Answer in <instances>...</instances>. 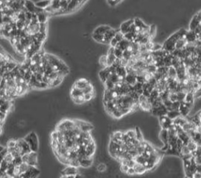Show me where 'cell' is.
<instances>
[{
  "label": "cell",
  "instance_id": "6da1fadb",
  "mask_svg": "<svg viewBox=\"0 0 201 178\" xmlns=\"http://www.w3.org/2000/svg\"><path fill=\"white\" fill-rule=\"evenodd\" d=\"M186 32H187V31L185 30L184 28H181V29L177 31V32H174V34L171 35L169 38L166 39L165 42H163V50H165L166 51L169 52L170 54H172V53L175 50V45L177 41L181 37L185 35Z\"/></svg>",
  "mask_w": 201,
  "mask_h": 178
},
{
  "label": "cell",
  "instance_id": "7a4b0ae2",
  "mask_svg": "<svg viewBox=\"0 0 201 178\" xmlns=\"http://www.w3.org/2000/svg\"><path fill=\"white\" fill-rule=\"evenodd\" d=\"M15 148H16L17 152H19V154L21 156H23L25 154H29L30 152H32L30 146H29V144L27 143V141L24 140V138L17 140V145Z\"/></svg>",
  "mask_w": 201,
  "mask_h": 178
},
{
  "label": "cell",
  "instance_id": "3957f363",
  "mask_svg": "<svg viewBox=\"0 0 201 178\" xmlns=\"http://www.w3.org/2000/svg\"><path fill=\"white\" fill-rule=\"evenodd\" d=\"M24 139L27 141V143L29 144V146H30L32 152H37V151H38L39 142L38 137H37V135H36V133L31 132L30 134H28Z\"/></svg>",
  "mask_w": 201,
  "mask_h": 178
},
{
  "label": "cell",
  "instance_id": "277c9868",
  "mask_svg": "<svg viewBox=\"0 0 201 178\" xmlns=\"http://www.w3.org/2000/svg\"><path fill=\"white\" fill-rule=\"evenodd\" d=\"M23 162L28 163L29 166L36 167L38 164V155L36 152H32L29 154H25L22 156Z\"/></svg>",
  "mask_w": 201,
  "mask_h": 178
},
{
  "label": "cell",
  "instance_id": "5b68a950",
  "mask_svg": "<svg viewBox=\"0 0 201 178\" xmlns=\"http://www.w3.org/2000/svg\"><path fill=\"white\" fill-rule=\"evenodd\" d=\"M76 123L74 120H69V119H65L58 125L57 130L60 131V132H64L66 130H72L76 128Z\"/></svg>",
  "mask_w": 201,
  "mask_h": 178
},
{
  "label": "cell",
  "instance_id": "8992f818",
  "mask_svg": "<svg viewBox=\"0 0 201 178\" xmlns=\"http://www.w3.org/2000/svg\"><path fill=\"white\" fill-rule=\"evenodd\" d=\"M138 104H139V108H141L142 110L146 111V112H151L152 108L149 97L145 96L144 94L140 95Z\"/></svg>",
  "mask_w": 201,
  "mask_h": 178
},
{
  "label": "cell",
  "instance_id": "52a82bcc",
  "mask_svg": "<svg viewBox=\"0 0 201 178\" xmlns=\"http://www.w3.org/2000/svg\"><path fill=\"white\" fill-rule=\"evenodd\" d=\"M74 121H75L76 126H77L78 128L80 129V130H81L82 132H90V131L94 129V126L87 122H85V121H82V120H78V119Z\"/></svg>",
  "mask_w": 201,
  "mask_h": 178
},
{
  "label": "cell",
  "instance_id": "ba28073f",
  "mask_svg": "<svg viewBox=\"0 0 201 178\" xmlns=\"http://www.w3.org/2000/svg\"><path fill=\"white\" fill-rule=\"evenodd\" d=\"M133 23H134V20H127V21H125V22H124L121 24L120 31L124 35L127 34V33L130 32V28H131V26L133 25Z\"/></svg>",
  "mask_w": 201,
  "mask_h": 178
},
{
  "label": "cell",
  "instance_id": "9c48e42d",
  "mask_svg": "<svg viewBox=\"0 0 201 178\" xmlns=\"http://www.w3.org/2000/svg\"><path fill=\"white\" fill-rule=\"evenodd\" d=\"M77 173V168L72 166H68L61 172L62 176H76Z\"/></svg>",
  "mask_w": 201,
  "mask_h": 178
},
{
  "label": "cell",
  "instance_id": "30bf717a",
  "mask_svg": "<svg viewBox=\"0 0 201 178\" xmlns=\"http://www.w3.org/2000/svg\"><path fill=\"white\" fill-rule=\"evenodd\" d=\"M185 38L189 43H195L198 38H197V35L195 33L194 31H187L186 34H185Z\"/></svg>",
  "mask_w": 201,
  "mask_h": 178
},
{
  "label": "cell",
  "instance_id": "8fae6325",
  "mask_svg": "<svg viewBox=\"0 0 201 178\" xmlns=\"http://www.w3.org/2000/svg\"><path fill=\"white\" fill-rule=\"evenodd\" d=\"M89 84H90V82H89L87 79H86V78H80L79 80H77L76 82H75L74 86L76 87V88L80 89V90H83Z\"/></svg>",
  "mask_w": 201,
  "mask_h": 178
},
{
  "label": "cell",
  "instance_id": "7c38bea8",
  "mask_svg": "<svg viewBox=\"0 0 201 178\" xmlns=\"http://www.w3.org/2000/svg\"><path fill=\"white\" fill-rule=\"evenodd\" d=\"M110 29H111V28L110 26H108V25H100L98 28H95V30L94 31L93 34L102 35H104L108 31H109Z\"/></svg>",
  "mask_w": 201,
  "mask_h": 178
},
{
  "label": "cell",
  "instance_id": "4fadbf2b",
  "mask_svg": "<svg viewBox=\"0 0 201 178\" xmlns=\"http://www.w3.org/2000/svg\"><path fill=\"white\" fill-rule=\"evenodd\" d=\"M85 151L86 155L89 156V157H93V155H94V152H95V144H94V141L88 144L87 146L85 148Z\"/></svg>",
  "mask_w": 201,
  "mask_h": 178
},
{
  "label": "cell",
  "instance_id": "5bb4252c",
  "mask_svg": "<svg viewBox=\"0 0 201 178\" xmlns=\"http://www.w3.org/2000/svg\"><path fill=\"white\" fill-rule=\"evenodd\" d=\"M184 102L194 105L196 102V99H195V97H194V94L192 92L187 93L186 95H185V100H184Z\"/></svg>",
  "mask_w": 201,
  "mask_h": 178
},
{
  "label": "cell",
  "instance_id": "9a60e30c",
  "mask_svg": "<svg viewBox=\"0 0 201 178\" xmlns=\"http://www.w3.org/2000/svg\"><path fill=\"white\" fill-rule=\"evenodd\" d=\"M133 168L135 170L136 174H143L146 171H148L146 166H143L142 164H140V163H137V162H136L134 166H133Z\"/></svg>",
  "mask_w": 201,
  "mask_h": 178
},
{
  "label": "cell",
  "instance_id": "2e32d148",
  "mask_svg": "<svg viewBox=\"0 0 201 178\" xmlns=\"http://www.w3.org/2000/svg\"><path fill=\"white\" fill-rule=\"evenodd\" d=\"M50 4H51V0H42L36 3V6H38L39 8H41L42 10H46L47 7L50 6Z\"/></svg>",
  "mask_w": 201,
  "mask_h": 178
},
{
  "label": "cell",
  "instance_id": "e0dca14e",
  "mask_svg": "<svg viewBox=\"0 0 201 178\" xmlns=\"http://www.w3.org/2000/svg\"><path fill=\"white\" fill-rule=\"evenodd\" d=\"M37 14V19H38V21L40 24H45L46 23V20H47V16H46V13H45V10L42 11V12L38 13Z\"/></svg>",
  "mask_w": 201,
  "mask_h": 178
},
{
  "label": "cell",
  "instance_id": "ac0fdd59",
  "mask_svg": "<svg viewBox=\"0 0 201 178\" xmlns=\"http://www.w3.org/2000/svg\"><path fill=\"white\" fill-rule=\"evenodd\" d=\"M83 94H84L83 90L76 88L74 86H72V90H71V97H79L80 95H83Z\"/></svg>",
  "mask_w": 201,
  "mask_h": 178
},
{
  "label": "cell",
  "instance_id": "d6986e66",
  "mask_svg": "<svg viewBox=\"0 0 201 178\" xmlns=\"http://www.w3.org/2000/svg\"><path fill=\"white\" fill-rule=\"evenodd\" d=\"M167 115L170 118H171L172 120H174V119L177 118V117L181 116V113H180L179 111H169V112H167Z\"/></svg>",
  "mask_w": 201,
  "mask_h": 178
},
{
  "label": "cell",
  "instance_id": "ffe728a7",
  "mask_svg": "<svg viewBox=\"0 0 201 178\" xmlns=\"http://www.w3.org/2000/svg\"><path fill=\"white\" fill-rule=\"evenodd\" d=\"M72 99L73 100V102L77 104H82L86 102L85 98H84V94L80 95L79 97H72Z\"/></svg>",
  "mask_w": 201,
  "mask_h": 178
},
{
  "label": "cell",
  "instance_id": "44dd1931",
  "mask_svg": "<svg viewBox=\"0 0 201 178\" xmlns=\"http://www.w3.org/2000/svg\"><path fill=\"white\" fill-rule=\"evenodd\" d=\"M9 168V163L6 162L4 159L1 161V166H0V173H5L7 171Z\"/></svg>",
  "mask_w": 201,
  "mask_h": 178
},
{
  "label": "cell",
  "instance_id": "7402d4cb",
  "mask_svg": "<svg viewBox=\"0 0 201 178\" xmlns=\"http://www.w3.org/2000/svg\"><path fill=\"white\" fill-rule=\"evenodd\" d=\"M31 166L28 164V163H26V162H23L21 165H20V173H25L29 170L30 169ZM20 174V175H21Z\"/></svg>",
  "mask_w": 201,
  "mask_h": 178
},
{
  "label": "cell",
  "instance_id": "603a6c76",
  "mask_svg": "<svg viewBox=\"0 0 201 178\" xmlns=\"http://www.w3.org/2000/svg\"><path fill=\"white\" fill-rule=\"evenodd\" d=\"M93 38H94L96 42L105 44V37H104V35H102L93 34Z\"/></svg>",
  "mask_w": 201,
  "mask_h": 178
},
{
  "label": "cell",
  "instance_id": "cb8c5ba5",
  "mask_svg": "<svg viewBox=\"0 0 201 178\" xmlns=\"http://www.w3.org/2000/svg\"><path fill=\"white\" fill-rule=\"evenodd\" d=\"M2 159H4L6 162H8L9 164H10V163H13V162H14V157L13 156V155L11 154L10 152H8V153L6 154V155L5 156L4 158H2Z\"/></svg>",
  "mask_w": 201,
  "mask_h": 178
},
{
  "label": "cell",
  "instance_id": "d4e9b609",
  "mask_svg": "<svg viewBox=\"0 0 201 178\" xmlns=\"http://www.w3.org/2000/svg\"><path fill=\"white\" fill-rule=\"evenodd\" d=\"M83 92L84 94L94 93V86H93V85H91L90 83V84L88 85V86H86L85 89H83Z\"/></svg>",
  "mask_w": 201,
  "mask_h": 178
},
{
  "label": "cell",
  "instance_id": "484cf974",
  "mask_svg": "<svg viewBox=\"0 0 201 178\" xmlns=\"http://www.w3.org/2000/svg\"><path fill=\"white\" fill-rule=\"evenodd\" d=\"M23 162H23V159H22V156H18V157L14 158L13 163L14 164V166H20Z\"/></svg>",
  "mask_w": 201,
  "mask_h": 178
},
{
  "label": "cell",
  "instance_id": "4316f807",
  "mask_svg": "<svg viewBox=\"0 0 201 178\" xmlns=\"http://www.w3.org/2000/svg\"><path fill=\"white\" fill-rule=\"evenodd\" d=\"M100 64H102V66L104 67V68L108 67V63H107V56H102L100 58Z\"/></svg>",
  "mask_w": 201,
  "mask_h": 178
},
{
  "label": "cell",
  "instance_id": "83f0119b",
  "mask_svg": "<svg viewBox=\"0 0 201 178\" xmlns=\"http://www.w3.org/2000/svg\"><path fill=\"white\" fill-rule=\"evenodd\" d=\"M135 132H136V139L139 140V141H142V140H144L143 136H142V134H141V130H140L138 128H136Z\"/></svg>",
  "mask_w": 201,
  "mask_h": 178
},
{
  "label": "cell",
  "instance_id": "f1b7e54d",
  "mask_svg": "<svg viewBox=\"0 0 201 178\" xmlns=\"http://www.w3.org/2000/svg\"><path fill=\"white\" fill-rule=\"evenodd\" d=\"M115 38H116V39L119 41V42H120L124 39V35L120 31V32H117V33H116V35H115Z\"/></svg>",
  "mask_w": 201,
  "mask_h": 178
},
{
  "label": "cell",
  "instance_id": "f546056e",
  "mask_svg": "<svg viewBox=\"0 0 201 178\" xmlns=\"http://www.w3.org/2000/svg\"><path fill=\"white\" fill-rule=\"evenodd\" d=\"M120 171L124 173H127L128 170H129L130 167L127 165H124V164H120Z\"/></svg>",
  "mask_w": 201,
  "mask_h": 178
},
{
  "label": "cell",
  "instance_id": "4dcf8cb0",
  "mask_svg": "<svg viewBox=\"0 0 201 178\" xmlns=\"http://www.w3.org/2000/svg\"><path fill=\"white\" fill-rule=\"evenodd\" d=\"M127 134L128 137H129L130 139H134V138H136L135 130H128L127 132Z\"/></svg>",
  "mask_w": 201,
  "mask_h": 178
},
{
  "label": "cell",
  "instance_id": "1f68e13d",
  "mask_svg": "<svg viewBox=\"0 0 201 178\" xmlns=\"http://www.w3.org/2000/svg\"><path fill=\"white\" fill-rule=\"evenodd\" d=\"M94 93L84 94V98H85L86 102V101H90V100H92L93 97H94Z\"/></svg>",
  "mask_w": 201,
  "mask_h": 178
},
{
  "label": "cell",
  "instance_id": "d6a6232c",
  "mask_svg": "<svg viewBox=\"0 0 201 178\" xmlns=\"http://www.w3.org/2000/svg\"><path fill=\"white\" fill-rule=\"evenodd\" d=\"M17 143V140H10V141H8V143H7V148H11L16 147Z\"/></svg>",
  "mask_w": 201,
  "mask_h": 178
},
{
  "label": "cell",
  "instance_id": "836d02e7",
  "mask_svg": "<svg viewBox=\"0 0 201 178\" xmlns=\"http://www.w3.org/2000/svg\"><path fill=\"white\" fill-rule=\"evenodd\" d=\"M119 44V41L116 39L115 37H114L112 39H111V42H110V45H111V47H113V48H116V46H117V45Z\"/></svg>",
  "mask_w": 201,
  "mask_h": 178
},
{
  "label": "cell",
  "instance_id": "e575fe53",
  "mask_svg": "<svg viewBox=\"0 0 201 178\" xmlns=\"http://www.w3.org/2000/svg\"><path fill=\"white\" fill-rule=\"evenodd\" d=\"M127 174H128L130 176H133V175H135L136 171L135 170H134V168H133V167H130L129 170H128V172Z\"/></svg>",
  "mask_w": 201,
  "mask_h": 178
},
{
  "label": "cell",
  "instance_id": "d590c367",
  "mask_svg": "<svg viewBox=\"0 0 201 178\" xmlns=\"http://www.w3.org/2000/svg\"><path fill=\"white\" fill-rule=\"evenodd\" d=\"M106 170L105 165L104 164H99L98 166V170L99 172H104Z\"/></svg>",
  "mask_w": 201,
  "mask_h": 178
},
{
  "label": "cell",
  "instance_id": "8d00e7d4",
  "mask_svg": "<svg viewBox=\"0 0 201 178\" xmlns=\"http://www.w3.org/2000/svg\"><path fill=\"white\" fill-rule=\"evenodd\" d=\"M192 178H201V172L199 171H196V172L193 173Z\"/></svg>",
  "mask_w": 201,
  "mask_h": 178
},
{
  "label": "cell",
  "instance_id": "74e56055",
  "mask_svg": "<svg viewBox=\"0 0 201 178\" xmlns=\"http://www.w3.org/2000/svg\"><path fill=\"white\" fill-rule=\"evenodd\" d=\"M12 176H10L6 172L5 173H0V178H11Z\"/></svg>",
  "mask_w": 201,
  "mask_h": 178
},
{
  "label": "cell",
  "instance_id": "f35d334b",
  "mask_svg": "<svg viewBox=\"0 0 201 178\" xmlns=\"http://www.w3.org/2000/svg\"><path fill=\"white\" fill-rule=\"evenodd\" d=\"M75 178H83V176H82L81 175H80V174L77 173L76 175V176H75Z\"/></svg>",
  "mask_w": 201,
  "mask_h": 178
},
{
  "label": "cell",
  "instance_id": "ab89813d",
  "mask_svg": "<svg viewBox=\"0 0 201 178\" xmlns=\"http://www.w3.org/2000/svg\"><path fill=\"white\" fill-rule=\"evenodd\" d=\"M64 178H75V176H62Z\"/></svg>",
  "mask_w": 201,
  "mask_h": 178
},
{
  "label": "cell",
  "instance_id": "60d3db41",
  "mask_svg": "<svg viewBox=\"0 0 201 178\" xmlns=\"http://www.w3.org/2000/svg\"><path fill=\"white\" fill-rule=\"evenodd\" d=\"M61 178H64V177H63V176H62V177H61Z\"/></svg>",
  "mask_w": 201,
  "mask_h": 178
}]
</instances>
